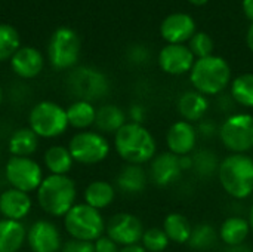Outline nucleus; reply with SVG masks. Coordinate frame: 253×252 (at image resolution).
Returning a JSON list of instances; mask_svg holds the SVG:
<instances>
[{"instance_id": "nucleus-30", "label": "nucleus", "mask_w": 253, "mask_h": 252, "mask_svg": "<svg viewBox=\"0 0 253 252\" xmlns=\"http://www.w3.org/2000/svg\"><path fill=\"white\" fill-rule=\"evenodd\" d=\"M231 98L242 107L253 108V73L240 74L231 82Z\"/></svg>"}, {"instance_id": "nucleus-19", "label": "nucleus", "mask_w": 253, "mask_h": 252, "mask_svg": "<svg viewBox=\"0 0 253 252\" xmlns=\"http://www.w3.org/2000/svg\"><path fill=\"white\" fill-rule=\"evenodd\" d=\"M31 206L30 195L21 190L10 187L0 195V214L6 220L21 221L30 214Z\"/></svg>"}, {"instance_id": "nucleus-44", "label": "nucleus", "mask_w": 253, "mask_h": 252, "mask_svg": "<svg viewBox=\"0 0 253 252\" xmlns=\"http://www.w3.org/2000/svg\"><path fill=\"white\" fill-rule=\"evenodd\" d=\"M1 101H3V91H1V86H0V104H1Z\"/></svg>"}, {"instance_id": "nucleus-20", "label": "nucleus", "mask_w": 253, "mask_h": 252, "mask_svg": "<svg viewBox=\"0 0 253 252\" xmlns=\"http://www.w3.org/2000/svg\"><path fill=\"white\" fill-rule=\"evenodd\" d=\"M209 110L208 97L197 91H187L178 100V111L182 120L190 123L202 122Z\"/></svg>"}, {"instance_id": "nucleus-14", "label": "nucleus", "mask_w": 253, "mask_h": 252, "mask_svg": "<svg viewBox=\"0 0 253 252\" xmlns=\"http://www.w3.org/2000/svg\"><path fill=\"white\" fill-rule=\"evenodd\" d=\"M196 62V56L185 45L168 43L159 53L160 68L170 76H181L190 73Z\"/></svg>"}, {"instance_id": "nucleus-34", "label": "nucleus", "mask_w": 253, "mask_h": 252, "mask_svg": "<svg viewBox=\"0 0 253 252\" xmlns=\"http://www.w3.org/2000/svg\"><path fill=\"white\" fill-rule=\"evenodd\" d=\"M193 157V169L197 171V174L203 177H211L213 172H218V160L215 154L209 150H200Z\"/></svg>"}, {"instance_id": "nucleus-45", "label": "nucleus", "mask_w": 253, "mask_h": 252, "mask_svg": "<svg viewBox=\"0 0 253 252\" xmlns=\"http://www.w3.org/2000/svg\"><path fill=\"white\" fill-rule=\"evenodd\" d=\"M0 186H1V183H0Z\"/></svg>"}, {"instance_id": "nucleus-1", "label": "nucleus", "mask_w": 253, "mask_h": 252, "mask_svg": "<svg viewBox=\"0 0 253 252\" xmlns=\"http://www.w3.org/2000/svg\"><path fill=\"white\" fill-rule=\"evenodd\" d=\"M114 149L126 163L132 165L151 162L157 154L153 134L144 125L135 122H127L114 134Z\"/></svg>"}, {"instance_id": "nucleus-32", "label": "nucleus", "mask_w": 253, "mask_h": 252, "mask_svg": "<svg viewBox=\"0 0 253 252\" xmlns=\"http://www.w3.org/2000/svg\"><path fill=\"white\" fill-rule=\"evenodd\" d=\"M19 34L9 24H0V61L10 59L19 49Z\"/></svg>"}, {"instance_id": "nucleus-3", "label": "nucleus", "mask_w": 253, "mask_h": 252, "mask_svg": "<svg viewBox=\"0 0 253 252\" xmlns=\"http://www.w3.org/2000/svg\"><path fill=\"white\" fill-rule=\"evenodd\" d=\"M77 189L68 175H47L37 189L40 208L52 217H65L76 205Z\"/></svg>"}, {"instance_id": "nucleus-13", "label": "nucleus", "mask_w": 253, "mask_h": 252, "mask_svg": "<svg viewBox=\"0 0 253 252\" xmlns=\"http://www.w3.org/2000/svg\"><path fill=\"white\" fill-rule=\"evenodd\" d=\"M27 242L33 252H58L62 248L61 232L52 221L37 220L27 230Z\"/></svg>"}, {"instance_id": "nucleus-28", "label": "nucleus", "mask_w": 253, "mask_h": 252, "mask_svg": "<svg viewBox=\"0 0 253 252\" xmlns=\"http://www.w3.org/2000/svg\"><path fill=\"white\" fill-rule=\"evenodd\" d=\"M65 110H67V119L70 126L80 131H87L89 126L95 125L96 108L93 107L92 102L77 100Z\"/></svg>"}, {"instance_id": "nucleus-29", "label": "nucleus", "mask_w": 253, "mask_h": 252, "mask_svg": "<svg viewBox=\"0 0 253 252\" xmlns=\"http://www.w3.org/2000/svg\"><path fill=\"white\" fill-rule=\"evenodd\" d=\"M44 165L47 171L52 175H67L74 163V159L68 150V147L64 146H52L44 153Z\"/></svg>"}, {"instance_id": "nucleus-46", "label": "nucleus", "mask_w": 253, "mask_h": 252, "mask_svg": "<svg viewBox=\"0 0 253 252\" xmlns=\"http://www.w3.org/2000/svg\"><path fill=\"white\" fill-rule=\"evenodd\" d=\"M19 252H21V251H19Z\"/></svg>"}, {"instance_id": "nucleus-35", "label": "nucleus", "mask_w": 253, "mask_h": 252, "mask_svg": "<svg viewBox=\"0 0 253 252\" xmlns=\"http://www.w3.org/2000/svg\"><path fill=\"white\" fill-rule=\"evenodd\" d=\"M188 48L197 59L213 55V40L203 31H196V34L188 40Z\"/></svg>"}, {"instance_id": "nucleus-26", "label": "nucleus", "mask_w": 253, "mask_h": 252, "mask_svg": "<svg viewBox=\"0 0 253 252\" xmlns=\"http://www.w3.org/2000/svg\"><path fill=\"white\" fill-rule=\"evenodd\" d=\"M7 147L12 156L30 157L39 147V137L30 126L19 128L10 135Z\"/></svg>"}, {"instance_id": "nucleus-21", "label": "nucleus", "mask_w": 253, "mask_h": 252, "mask_svg": "<svg viewBox=\"0 0 253 252\" xmlns=\"http://www.w3.org/2000/svg\"><path fill=\"white\" fill-rule=\"evenodd\" d=\"M148 180H150V177H148L147 171L142 168V165L127 163L117 174L116 183H117V187L123 193L138 195L145 190Z\"/></svg>"}, {"instance_id": "nucleus-43", "label": "nucleus", "mask_w": 253, "mask_h": 252, "mask_svg": "<svg viewBox=\"0 0 253 252\" xmlns=\"http://www.w3.org/2000/svg\"><path fill=\"white\" fill-rule=\"evenodd\" d=\"M248 221L251 224V230L253 232V203L252 206H251V209H249V218H248Z\"/></svg>"}, {"instance_id": "nucleus-37", "label": "nucleus", "mask_w": 253, "mask_h": 252, "mask_svg": "<svg viewBox=\"0 0 253 252\" xmlns=\"http://www.w3.org/2000/svg\"><path fill=\"white\" fill-rule=\"evenodd\" d=\"M93 248H95V252H120V247L107 235L96 239L93 242Z\"/></svg>"}, {"instance_id": "nucleus-5", "label": "nucleus", "mask_w": 253, "mask_h": 252, "mask_svg": "<svg viewBox=\"0 0 253 252\" xmlns=\"http://www.w3.org/2000/svg\"><path fill=\"white\" fill-rule=\"evenodd\" d=\"M64 227L73 239L86 242H95L105 235V221L101 211L86 203H76L65 214Z\"/></svg>"}, {"instance_id": "nucleus-42", "label": "nucleus", "mask_w": 253, "mask_h": 252, "mask_svg": "<svg viewBox=\"0 0 253 252\" xmlns=\"http://www.w3.org/2000/svg\"><path fill=\"white\" fill-rule=\"evenodd\" d=\"M209 0H190V3L191 4H194V6H203V4H206Z\"/></svg>"}, {"instance_id": "nucleus-23", "label": "nucleus", "mask_w": 253, "mask_h": 252, "mask_svg": "<svg viewBox=\"0 0 253 252\" xmlns=\"http://www.w3.org/2000/svg\"><path fill=\"white\" fill-rule=\"evenodd\" d=\"M27 241V230L21 221L0 220V252H19Z\"/></svg>"}, {"instance_id": "nucleus-10", "label": "nucleus", "mask_w": 253, "mask_h": 252, "mask_svg": "<svg viewBox=\"0 0 253 252\" xmlns=\"http://www.w3.org/2000/svg\"><path fill=\"white\" fill-rule=\"evenodd\" d=\"M4 177L12 189L24 193L34 192L43 181L42 166L31 157L12 156L4 166Z\"/></svg>"}, {"instance_id": "nucleus-38", "label": "nucleus", "mask_w": 253, "mask_h": 252, "mask_svg": "<svg viewBox=\"0 0 253 252\" xmlns=\"http://www.w3.org/2000/svg\"><path fill=\"white\" fill-rule=\"evenodd\" d=\"M130 117H132V122L135 123H141L142 125V119H144V108L139 107V105H133L130 108Z\"/></svg>"}, {"instance_id": "nucleus-7", "label": "nucleus", "mask_w": 253, "mask_h": 252, "mask_svg": "<svg viewBox=\"0 0 253 252\" xmlns=\"http://www.w3.org/2000/svg\"><path fill=\"white\" fill-rule=\"evenodd\" d=\"M218 135L227 150L246 154L253 149V116L249 113L228 116L219 126Z\"/></svg>"}, {"instance_id": "nucleus-25", "label": "nucleus", "mask_w": 253, "mask_h": 252, "mask_svg": "<svg viewBox=\"0 0 253 252\" xmlns=\"http://www.w3.org/2000/svg\"><path fill=\"white\" fill-rule=\"evenodd\" d=\"M126 123V113L119 105L105 104L96 110L95 125L104 134H116Z\"/></svg>"}, {"instance_id": "nucleus-9", "label": "nucleus", "mask_w": 253, "mask_h": 252, "mask_svg": "<svg viewBox=\"0 0 253 252\" xmlns=\"http://www.w3.org/2000/svg\"><path fill=\"white\" fill-rule=\"evenodd\" d=\"M68 150L74 162L82 165H96L110 154V143L101 132L82 131L73 135Z\"/></svg>"}, {"instance_id": "nucleus-18", "label": "nucleus", "mask_w": 253, "mask_h": 252, "mask_svg": "<svg viewBox=\"0 0 253 252\" xmlns=\"http://www.w3.org/2000/svg\"><path fill=\"white\" fill-rule=\"evenodd\" d=\"M44 58L42 52L31 46H22L10 58V67L13 73L22 79H33L43 70Z\"/></svg>"}, {"instance_id": "nucleus-16", "label": "nucleus", "mask_w": 253, "mask_h": 252, "mask_svg": "<svg viewBox=\"0 0 253 252\" xmlns=\"http://www.w3.org/2000/svg\"><path fill=\"white\" fill-rule=\"evenodd\" d=\"M160 34L170 45H184L196 34V22L188 13H170L163 19Z\"/></svg>"}, {"instance_id": "nucleus-33", "label": "nucleus", "mask_w": 253, "mask_h": 252, "mask_svg": "<svg viewBox=\"0 0 253 252\" xmlns=\"http://www.w3.org/2000/svg\"><path fill=\"white\" fill-rule=\"evenodd\" d=\"M170 241L166 236L165 230L160 227H150L144 232L141 245L147 252H163L169 247Z\"/></svg>"}, {"instance_id": "nucleus-4", "label": "nucleus", "mask_w": 253, "mask_h": 252, "mask_svg": "<svg viewBox=\"0 0 253 252\" xmlns=\"http://www.w3.org/2000/svg\"><path fill=\"white\" fill-rule=\"evenodd\" d=\"M190 80L194 86V91L206 97L219 95L231 83L230 64L216 55L196 59L190 71Z\"/></svg>"}, {"instance_id": "nucleus-6", "label": "nucleus", "mask_w": 253, "mask_h": 252, "mask_svg": "<svg viewBox=\"0 0 253 252\" xmlns=\"http://www.w3.org/2000/svg\"><path fill=\"white\" fill-rule=\"evenodd\" d=\"M28 123L39 138H56L70 126L67 110L53 101L37 102L28 114Z\"/></svg>"}, {"instance_id": "nucleus-22", "label": "nucleus", "mask_w": 253, "mask_h": 252, "mask_svg": "<svg viewBox=\"0 0 253 252\" xmlns=\"http://www.w3.org/2000/svg\"><path fill=\"white\" fill-rule=\"evenodd\" d=\"M251 224L246 218L242 217H228L219 227V239L228 247H240L245 245L246 239L251 235Z\"/></svg>"}, {"instance_id": "nucleus-39", "label": "nucleus", "mask_w": 253, "mask_h": 252, "mask_svg": "<svg viewBox=\"0 0 253 252\" xmlns=\"http://www.w3.org/2000/svg\"><path fill=\"white\" fill-rule=\"evenodd\" d=\"M242 6H243V12H245V15L251 19L253 22V0H243V3H242Z\"/></svg>"}, {"instance_id": "nucleus-40", "label": "nucleus", "mask_w": 253, "mask_h": 252, "mask_svg": "<svg viewBox=\"0 0 253 252\" xmlns=\"http://www.w3.org/2000/svg\"><path fill=\"white\" fill-rule=\"evenodd\" d=\"M120 252H147V251H145V248H144L141 244H138V245L123 247V248H120Z\"/></svg>"}, {"instance_id": "nucleus-15", "label": "nucleus", "mask_w": 253, "mask_h": 252, "mask_svg": "<svg viewBox=\"0 0 253 252\" xmlns=\"http://www.w3.org/2000/svg\"><path fill=\"white\" fill-rule=\"evenodd\" d=\"M197 128L194 123H190L187 120H178L168 129L166 134V144L170 153H173L178 157L190 156L197 144Z\"/></svg>"}, {"instance_id": "nucleus-17", "label": "nucleus", "mask_w": 253, "mask_h": 252, "mask_svg": "<svg viewBox=\"0 0 253 252\" xmlns=\"http://www.w3.org/2000/svg\"><path fill=\"white\" fill-rule=\"evenodd\" d=\"M182 166H181V157L175 156L170 151L156 154L154 159L151 160L150 165V180L159 186V187H166L172 183H175L181 174H182Z\"/></svg>"}, {"instance_id": "nucleus-2", "label": "nucleus", "mask_w": 253, "mask_h": 252, "mask_svg": "<svg viewBox=\"0 0 253 252\" xmlns=\"http://www.w3.org/2000/svg\"><path fill=\"white\" fill-rule=\"evenodd\" d=\"M218 178L228 196L237 201L248 199L253 193V159L231 153L219 163Z\"/></svg>"}, {"instance_id": "nucleus-41", "label": "nucleus", "mask_w": 253, "mask_h": 252, "mask_svg": "<svg viewBox=\"0 0 253 252\" xmlns=\"http://www.w3.org/2000/svg\"><path fill=\"white\" fill-rule=\"evenodd\" d=\"M246 40H248V46H249V49L253 52V22L251 24L249 30H248V37H246Z\"/></svg>"}, {"instance_id": "nucleus-31", "label": "nucleus", "mask_w": 253, "mask_h": 252, "mask_svg": "<svg viewBox=\"0 0 253 252\" xmlns=\"http://www.w3.org/2000/svg\"><path fill=\"white\" fill-rule=\"evenodd\" d=\"M218 238L219 235L213 226L202 223L193 229V235L190 238L188 245L196 251H209L218 242Z\"/></svg>"}, {"instance_id": "nucleus-11", "label": "nucleus", "mask_w": 253, "mask_h": 252, "mask_svg": "<svg viewBox=\"0 0 253 252\" xmlns=\"http://www.w3.org/2000/svg\"><path fill=\"white\" fill-rule=\"evenodd\" d=\"M68 86L79 100L89 102L102 98L108 92L107 77L90 67L76 68L68 77Z\"/></svg>"}, {"instance_id": "nucleus-12", "label": "nucleus", "mask_w": 253, "mask_h": 252, "mask_svg": "<svg viewBox=\"0 0 253 252\" xmlns=\"http://www.w3.org/2000/svg\"><path fill=\"white\" fill-rule=\"evenodd\" d=\"M144 232L142 221L129 212H119L105 223V235L122 248L141 244Z\"/></svg>"}, {"instance_id": "nucleus-36", "label": "nucleus", "mask_w": 253, "mask_h": 252, "mask_svg": "<svg viewBox=\"0 0 253 252\" xmlns=\"http://www.w3.org/2000/svg\"><path fill=\"white\" fill-rule=\"evenodd\" d=\"M62 252H95L93 242H86V241H79V239H70L67 241L62 248Z\"/></svg>"}, {"instance_id": "nucleus-24", "label": "nucleus", "mask_w": 253, "mask_h": 252, "mask_svg": "<svg viewBox=\"0 0 253 252\" xmlns=\"http://www.w3.org/2000/svg\"><path fill=\"white\" fill-rule=\"evenodd\" d=\"M162 229L165 230V233L170 242L184 245V244L190 242L194 226L190 223V220L185 215H182L179 212H170L166 215Z\"/></svg>"}, {"instance_id": "nucleus-27", "label": "nucleus", "mask_w": 253, "mask_h": 252, "mask_svg": "<svg viewBox=\"0 0 253 252\" xmlns=\"http://www.w3.org/2000/svg\"><path fill=\"white\" fill-rule=\"evenodd\" d=\"M116 198V189L102 180L92 181L84 189V203L101 211L104 208H108Z\"/></svg>"}, {"instance_id": "nucleus-8", "label": "nucleus", "mask_w": 253, "mask_h": 252, "mask_svg": "<svg viewBox=\"0 0 253 252\" xmlns=\"http://www.w3.org/2000/svg\"><path fill=\"white\" fill-rule=\"evenodd\" d=\"M80 37L70 27H59L49 40L47 56L53 68L68 70L74 67L80 56Z\"/></svg>"}]
</instances>
